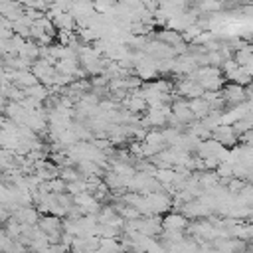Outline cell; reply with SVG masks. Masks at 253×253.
<instances>
[{
	"label": "cell",
	"instance_id": "1",
	"mask_svg": "<svg viewBox=\"0 0 253 253\" xmlns=\"http://www.w3.org/2000/svg\"><path fill=\"white\" fill-rule=\"evenodd\" d=\"M247 97H249L247 89H245L243 85H237V83L225 85V87H223V95H221L223 103H227V105H231V107H237V105L245 103Z\"/></svg>",
	"mask_w": 253,
	"mask_h": 253
}]
</instances>
